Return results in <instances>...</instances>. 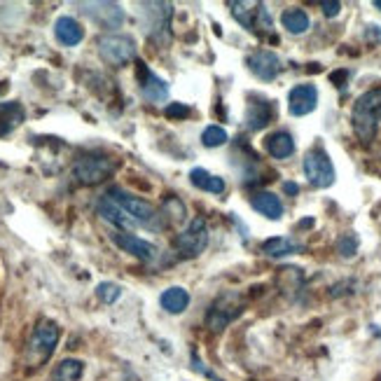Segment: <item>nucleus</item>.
<instances>
[{"label": "nucleus", "mask_w": 381, "mask_h": 381, "mask_svg": "<svg viewBox=\"0 0 381 381\" xmlns=\"http://www.w3.org/2000/svg\"><path fill=\"white\" fill-rule=\"evenodd\" d=\"M162 213H164V216L173 218V220H185V206H183V202H180V199H173V197L166 199Z\"/></svg>", "instance_id": "29"}, {"label": "nucleus", "mask_w": 381, "mask_h": 381, "mask_svg": "<svg viewBox=\"0 0 381 381\" xmlns=\"http://www.w3.org/2000/svg\"><path fill=\"white\" fill-rule=\"evenodd\" d=\"M248 66H251V71L265 82H272L274 78H279V73H281V59L269 50L255 52L253 57L248 59Z\"/></svg>", "instance_id": "16"}, {"label": "nucleus", "mask_w": 381, "mask_h": 381, "mask_svg": "<svg viewBox=\"0 0 381 381\" xmlns=\"http://www.w3.org/2000/svg\"><path fill=\"white\" fill-rule=\"evenodd\" d=\"M265 148L274 159H288L295 152V141L288 131H274V134L267 136Z\"/></svg>", "instance_id": "20"}, {"label": "nucleus", "mask_w": 381, "mask_h": 381, "mask_svg": "<svg viewBox=\"0 0 381 381\" xmlns=\"http://www.w3.org/2000/svg\"><path fill=\"white\" fill-rule=\"evenodd\" d=\"M138 85H141V94L145 101L150 103H162L169 99V85L150 71L145 64H138Z\"/></svg>", "instance_id": "12"}, {"label": "nucleus", "mask_w": 381, "mask_h": 381, "mask_svg": "<svg viewBox=\"0 0 381 381\" xmlns=\"http://www.w3.org/2000/svg\"><path fill=\"white\" fill-rule=\"evenodd\" d=\"M374 8H379V10H381V0H374Z\"/></svg>", "instance_id": "34"}, {"label": "nucleus", "mask_w": 381, "mask_h": 381, "mask_svg": "<svg viewBox=\"0 0 381 381\" xmlns=\"http://www.w3.org/2000/svg\"><path fill=\"white\" fill-rule=\"evenodd\" d=\"M117 169V162L113 157L101 155V152H87L78 162L73 164V176L82 185H99L106 178H110Z\"/></svg>", "instance_id": "3"}, {"label": "nucleus", "mask_w": 381, "mask_h": 381, "mask_svg": "<svg viewBox=\"0 0 381 381\" xmlns=\"http://www.w3.org/2000/svg\"><path fill=\"white\" fill-rule=\"evenodd\" d=\"M80 8L101 29H120L124 24V10L117 3H82Z\"/></svg>", "instance_id": "10"}, {"label": "nucleus", "mask_w": 381, "mask_h": 381, "mask_svg": "<svg viewBox=\"0 0 381 381\" xmlns=\"http://www.w3.org/2000/svg\"><path fill=\"white\" fill-rule=\"evenodd\" d=\"M190 113H192V110L187 106H183V103H171V106L166 108V115H169V117H187Z\"/></svg>", "instance_id": "31"}, {"label": "nucleus", "mask_w": 381, "mask_h": 381, "mask_svg": "<svg viewBox=\"0 0 381 381\" xmlns=\"http://www.w3.org/2000/svg\"><path fill=\"white\" fill-rule=\"evenodd\" d=\"M96 211H99V216H101L103 220H106V223L115 225L120 232L134 230V227H136L134 220H131V218L127 216V213H124V211L120 209V206H117L108 195H103V197H101V202H99V206H96Z\"/></svg>", "instance_id": "17"}, {"label": "nucleus", "mask_w": 381, "mask_h": 381, "mask_svg": "<svg viewBox=\"0 0 381 381\" xmlns=\"http://www.w3.org/2000/svg\"><path fill=\"white\" fill-rule=\"evenodd\" d=\"M283 190H286L288 195H297V192H300V185H297V183H286V185H283Z\"/></svg>", "instance_id": "33"}, {"label": "nucleus", "mask_w": 381, "mask_h": 381, "mask_svg": "<svg viewBox=\"0 0 381 381\" xmlns=\"http://www.w3.org/2000/svg\"><path fill=\"white\" fill-rule=\"evenodd\" d=\"M96 295H99V300H101V302L115 304L117 300H120L122 288L117 286V283H113V281H103V283H99V288H96Z\"/></svg>", "instance_id": "28"}, {"label": "nucleus", "mask_w": 381, "mask_h": 381, "mask_svg": "<svg viewBox=\"0 0 381 381\" xmlns=\"http://www.w3.org/2000/svg\"><path fill=\"white\" fill-rule=\"evenodd\" d=\"M190 183L199 187V190L211 192V195H223L225 192V180L220 176H213V173H209L206 169H192Z\"/></svg>", "instance_id": "23"}, {"label": "nucleus", "mask_w": 381, "mask_h": 381, "mask_svg": "<svg viewBox=\"0 0 381 381\" xmlns=\"http://www.w3.org/2000/svg\"><path fill=\"white\" fill-rule=\"evenodd\" d=\"M274 117H276V103L255 96V101L248 103L246 110V127L251 131H262Z\"/></svg>", "instance_id": "15"}, {"label": "nucleus", "mask_w": 381, "mask_h": 381, "mask_svg": "<svg viewBox=\"0 0 381 381\" xmlns=\"http://www.w3.org/2000/svg\"><path fill=\"white\" fill-rule=\"evenodd\" d=\"M141 8L152 15V22H143L145 33L155 40H162V31L169 36V22H171V5L169 3H143Z\"/></svg>", "instance_id": "14"}, {"label": "nucleus", "mask_w": 381, "mask_h": 381, "mask_svg": "<svg viewBox=\"0 0 381 381\" xmlns=\"http://www.w3.org/2000/svg\"><path fill=\"white\" fill-rule=\"evenodd\" d=\"M113 241L117 246L122 248L124 253L134 255V258L143 260V262H152L159 255V248L152 244V241H145L136 234H129V232H115L113 234Z\"/></svg>", "instance_id": "11"}, {"label": "nucleus", "mask_w": 381, "mask_h": 381, "mask_svg": "<svg viewBox=\"0 0 381 381\" xmlns=\"http://www.w3.org/2000/svg\"><path fill=\"white\" fill-rule=\"evenodd\" d=\"M251 204L255 211L262 213V216L269 220H281L283 216V204L274 192H258V195L251 199Z\"/></svg>", "instance_id": "21"}, {"label": "nucleus", "mask_w": 381, "mask_h": 381, "mask_svg": "<svg viewBox=\"0 0 381 381\" xmlns=\"http://www.w3.org/2000/svg\"><path fill=\"white\" fill-rule=\"evenodd\" d=\"M59 337H61V332H59L57 323L40 321L36 325V330H33L31 342H29V353L33 356V363H36V365L45 363V360L54 353V349H57Z\"/></svg>", "instance_id": "8"}, {"label": "nucleus", "mask_w": 381, "mask_h": 381, "mask_svg": "<svg viewBox=\"0 0 381 381\" xmlns=\"http://www.w3.org/2000/svg\"><path fill=\"white\" fill-rule=\"evenodd\" d=\"M381 120V87L379 89H370L363 96H358V101L353 103V129H356L358 138L363 143H370L374 134H377Z\"/></svg>", "instance_id": "2"}, {"label": "nucleus", "mask_w": 381, "mask_h": 381, "mask_svg": "<svg viewBox=\"0 0 381 381\" xmlns=\"http://www.w3.org/2000/svg\"><path fill=\"white\" fill-rule=\"evenodd\" d=\"M227 141H230V136H227V131L223 127H218V124L206 127L204 134H202V143L206 145V148H223Z\"/></svg>", "instance_id": "27"}, {"label": "nucleus", "mask_w": 381, "mask_h": 381, "mask_svg": "<svg viewBox=\"0 0 381 381\" xmlns=\"http://www.w3.org/2000/svg\"><path fill=\"white\" fill-rule=\"evenodd\" d=\"M54 36L61 45L66 47H75L85 40V29L78 24V19L73 17H59L57 24H54Z\"/></svg>", "instance_id": "18"}, {"label": "nucleus", "mask_w": 381, "mask_h": 381, "mask_svg": "<svg viewBox=\"0 0 381 381\" xmlns=\"http://www.w3.org/2000/svg\"><path fill=\"white\" fill-rule=\"evenodd\" d=\"M159 304H162V309H166L169 314H183V311L190 307V293L180 286H171L159 297Z\"/></svg>", "instance_id": "22"}, {"label": "nucleus", "mask_w": 381, "mask_h": 381, "mask_svg": "<svg viewBox=\"0 0 381 381\" xmlns=\"http://www.w3.org/2000/svg\"><path fill=\"white\" fill-rule=\"evenodd\" d=\"M300 251H302V246L288 237H274L262 244V253L269 255V258H286V255H293Z\"/></svg>", "instance_id": "24"}, {"label": "nucleus", "mask_w": 381, "mask_h": 381, "mask_svg": "<svg viewBox=\"0 0 381 381\" xmlns=\"http://www.w3.org/2000/svg\"><path fill=\"white\" fill-rule=\"evenodd\" d=\"M241 314V302L234 293H225L211 304L209 316H206V325L211 330H225L234 318Z\"/></svg>", "instance_id": "9"}, {"label": "nucleus", "mask_w": 381, "mask_h": 381, "mask_svg": "<svg viewBox=\"0 0 381 381\" xmlns=\"http://www.w3.org/2000/svg\"><path fill=\"white\" fill-rule=\"evenodd\" d=\"M339 253L344 255V258H351L353 253H356V248H358V239L353 237V234H346V237L339 239Z\"/></svg>", "instance_id": "30"}, {"label": "nucleus", "mask_w": 381, "mask_h": 381, "mask_svg": "<svg viewBox=\"0 0 381 381\" xmlns=\"http://www.w3.org/2000/svg\"><path fill=\"white\" fill-rule=\"evenodd\" d=\"M173 246H176L178 255H183V258H197V255H202L206 251V246H209V225H206V220L204 218L192 220L176 237Z\"/></svg>", "instance_id": "5"}, {"label": "nucleus", "mask_w": 381, "mask_h": 381, "mask_svg": "<svg viewBox=\"0 0 381 381\" xmlns=\"http://www.w3.org/2000/svg\"><path fill=\"white\" fill-rule=\"evenodd\" d=\"M82 372H85V365L75 358H68V360H61V363L57 365L52 379L54 381H80Z\"/></svg>", "instance_id": "26"}, {"label": "nucleus", "mask_w": 381, "mask_h": 381, "mask_svg": "<svg viewBox=\"0 0 381 381\" xmlns=\"http://www.w3.org/2000/svg\"><path fill=\"white\" fill-rule=\"evenodd\" d=\"M108 197L134 220L136 227H145V230H162L164 227V213L157 211L155 206L145 202V199L131 195V192H124L120 187H113V190L108 192Z\"/></svg>", "instance_id": "1"}, {"label": "nucleus", "mask_w": 381, "mask_h": 381, "mask_svg": "<svg viewBox=\"0 0 381 381\" xmlns=\"http://www.w3.org/2000/svg\"><path fill=\"white\" fill-rule=\"evenodd\" d=\"M232 15L251 33H269L274 29V19L262 3H232Z\"/></svg>", "instance_id": "7"}, {"label": "nucleus", "mask_w": 381, "mask_h": 381, "mask_svg": "<svg viewBox=\"0 0 381 381\" xmlns=\"http://www.w3.org/2000/svg\"><path fill=\"white\" fill-rule=\"evenodd\" d=\"M321 8H323V15H325V17H337V15H339V10H342V5L332 0V3H321Z\"/></svg>", "instance_id": "32"}, {"label": "nucleus", "mask_w": 381, "mask_h": 381, "mask_svg": "<svg viewBox=\"0 0 381 381\" xmlns=\"http://www.w3.org/2000/svg\"><path fill=\"white\" fill-rule=\"evenodd\" d=\"M96 47H99L101 59L113 68H122L136 59V40L131 36H120V33L101 36Z\"/></svg>", "instance_id": "4"}, {"label": "nucleus", "mask_w": 381, "mask_h": 381, "mask_svg": "<svg viewBox=\"0 0 381 381\" xmlns=\"http://www.w3.org/2000/svg\"><path fill=\"white\" fill-rule=\"evenodd\" d=\"M24 117H26V113H24L22 103H17V101L0 103V136L12 134V131L24 122Z\"/></svg>", "instance_id": "19"}, {"label": "nucleus", "mask_w": 381, "mask_h": 381, "mask_svg": "<svg viewBox=\"0 0 381 381\" xmlns=\"http://www.w3.org/2000/svg\"><path fill=\"white\" fill-rule=\"evenodd\" d=\"M316 106H318V89L314 85H297L290 89V94H288L290 115L304 117V115L314 113Z\"/></svg>", "instance_id": "13"}, {"label": "nucleus", "mask_w": 381, "mask_h": 381, "mask_svg": "<svg viewBox=\"0 0 381 381\" xmlns=\"http://www.w3.org/2000/svg\"><path fill=\"white\" fill-rule=\"evenodd\" d=\"M281 24H283V29L288 33H293V36H302V33H307V29H309V15L300 8L286 10L281 15Z\"/></svg>", "instance_id": "25"}, {"label": "nucleus", "mask_w": 381, "mask_h": 381, "mask_svg": "<svg viewBox=\"0 0 381 381\" xmlns=\"http://www.w3.org/2000/svg\"><path fill=\"white\" fill-rule=\"evenodd\" d=\"M304 176H307L309 185L318 187V190H325L335 183V166L323 148H314L304 155Z\"/></svg>", "instance_id": "6"}]
</instances>
